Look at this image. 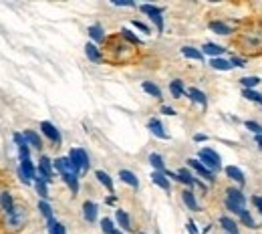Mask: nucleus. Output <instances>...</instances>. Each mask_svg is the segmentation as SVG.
Segmentation results:
<instances>
[{
    "mask_svg": "<svg viewBox=\"0 0 262 234\" xmlns=\"http://www.w3.org/2000/svg\"><path fill=\"white\" fill-rule=\"evenodd\" d=\"M224 47H220V45H216V42H204V47H202V53L204 55H210L212 59H218V57H222L224 55Z\"/></svg>",
    "mask_w": 262,
    "mask_h": 234,
    "instance_id": "obj_13",
    "label": "nucleus"
},
{
    "mask_svg": "<svg viewBox=\"0 0 262 234\" xmlns=\"http://www.w3.org/2000/svg\"><path fill=\"white\" fill-rule=\"evenodd\" d=\"M238 218H240V222H242L244 226H248V228H258V226H256V222H254V218H252V214H250L248 210H244Z\"/></svg>",
    "mask_w": 262,
    "mask_h": 234,
    "instance_id": "obj_37",
    "label": "nucleus"
},
{
    "mask_svg": "<svg viewBox=\"0 0 262 234\" xmlns=\"http://www.w3.org/2000/svg\"><path fill=\"white\" fill-rule=\"evenodd\" d=\"M40 132H42V135H47L55 145H61V141H63V137H61V134H59V130L51 123V121H40Z\"/></svg>",
    "mask_w": 262,
    "mask_h": 234,
    "instance_id": "obj_7",
    "label": "nucleus"
},
{
    "mask_svg": "<svg viewBox=\"0 0 262 234\" xmlns=\"http://www.w3.org/2000/svg\"><path fill=\"white\" fill-rule=\"evenodd\" d=\"M244 125H246V127H248V130H250V132H252V134L262 135V125H258V123H256V121H246V123H244Z\"/></svg>",
    "mask_w": 262,
    "mask_h": 234,
    "instance_id": "obj_44",
    "label": "nucleus"
},
{
    "mask_svg": "<svg viewBox=\"0 0 262 234\" xmlns=\"http://www.w3.org/2000/svg\"><path fill=\"white\" fill-rule=\"evenodd\" d=\"M169 93H171V97L182 99V97L188 93L186 87H184V81H182V79H173V81L169 83Z\"/></svg>",
    "mask_w": 262,
    "mask_h": 234,
    "instance_id": "obj_18",
    "label": "nucleus"
},
{
    "mask_svg": "<svg viewBox=\"0 0 262 234\" xmlns=\"http://www.w3.org/2000/svg\"><path fill=\"white\" fill-rule=\"evenodd\" d=\"M119 180H121L123 184L131 186L133 190L139 188V180H137V176H135L133 172H129V169H119Z\"/></svg>",
    "mask_w": 262,
    "mask_h": 234,
    "instance_id": "obj_17",
    "label": "nucleus"
},
{
    "mask_svg": "<svg viewBox=\"0 0 262 234\" xmlns=\"http://www.w3.org/2000/svg\"><path fill=\"white\" fill-rule=\"evenodd\" d=\"M36 208H38V212L42 214V218H45L47 222H51V220L55 218V216H53V208H51V204H49L47 200H40Z\"/></svg>",
    "mask_w": 262,
    "mask_h": 234,
    "instance_id": "obj_34",
    "label": "nucleus"
},
{
    "mask_svg": "<svg viewBox=\"0 0 262 234\" xmlns=\"http://www.w3.org/2000/svg\"><path fill=\"white\" fill-rule=\"evenodd\" d=\"M87 33H89L91 40H93L95 45H103V42H107V34H105V31H103V27H101V25H91Z\"/></svg>",
    "mask_w": 262,
    "mask_h": 234,
    "instance_id": "obj_11",
    "label": "nucleus"
},
{
    "mask_svg": "<svg viewBox=\"0 0 262 234\" xmlns=\"http://www.w3.org/2000/svg\"><path fill=\"white\" fill-rule=\"evenodd\" d=\"M252 204H254V206L260 210V214H262V198H260V196H252Z\"/></svg>",
    "mask_w": 262,
    "mask_h": 234,
    "instance_id": "obj_51",
    "label": "nucleus"
},
{
    "mask_svg": "<svg viewBox=\"0 0 262 234\" xmlns=\"http://www.w3.org/2000/svg\"><path fill=\"white\" fill-rule=\"evenodd\" d=\"M178 176H180V182H182V184H186L190 190L196 186V176H194L188 167H180V169H178Z\"/></svg>",
    "mask_w": 262,
    "mask_h": 234,
    "instance_id": "obj_19",
    "label": "nucleus"
},
{
    "mask_svg": "<svg viewBox=\"0 0 262 234\" xmlns=\"http://www.w3.org/2000/svg\"><path fill=\"white\" fill-rule=\"evenodd\" d=\"M115 220H117V224H119L123 230H127V232L131 230V218L125 210H121V208L115 210Z\"/></svg>",
    "mask_w": 262,
    "mask_h": 234,
    "instance_id": "obj_26",
    "label": "nucleus"
},
{
    "mask_svg": "<svg viewBox=\"0 0 262 234\" xmlns=\"http://www.w3.org/2000/svg\"><path fill=\"white\" fill-rule=\"evenodd\" d=\"M139 234H145V232H139Z\"/></svg>",
    "mask_w": 262,
    "mask_h": 234,
    "instance_id": "obj_56",
    "label": "nucleus"
},
{
    "mask_svg": "<svg viewBox=\"0 0 262 234\" xmlns=\"http://www.w3.org/2000/svg\"><path fill=\"white\" fill-rule=\"evenodd\" d=\"M242 95H244L246 99L256 101V103H260L262 105V95L258 93V91H254V89H242Z\"/></svg>",
    "mask_w": 262,
    "mask_h": 234,
    "instance_id": "obj_40",
    "label": "nucleus"
},
{
    "mask_svg": "<svg viewBox=\"0 0 262 234\" xmlns=\"http://www.w3.org/2000/svg\"><path fill=\"white\" fill-rule=\"evenodd\" d=\"M12 141L16 143V147H23V145H29V143H27V139H25V135L20 134V132H16V134H12Z\"/></svg>",
    "mask_w": 262,
    "mask_h": 234,
    "instance_id": "obj_42",
    "label": "nucleus"
},
{
    "mask_svg": "<svg viewBox=\"0 0 262 234\" xmlns=\"http://www.w3.org/2000/svg\"><path fill=\"white\" fill-rule=\"evenodd\" d=\"M198 160L208 167L210 172L222 169V160H220V156H218L214 150H210V147H202V150L198 152Z\"/></svg>",
    "mask_w": 262,
    "mask_h": 234,
    "instance_id": "obj_4",
    "label": "nucleus"
},
{
    "mask_svg": "<svg viewBox=\"0 0 262 234\" xmlns=\"http://www.w3.org/2000/svg\"><path fill=\"white\" fill-rule=\"evenodd\" d=\"M220 226L228 234H238V222L232 220L230 216H222V218H220Z\"/></svg>",
    "mask_w": 262,
    "mask_h": 234,
    "instance_id": "obj_31",
    "label": "nucleus"
},
{
    "mask_svg": "<svg viewBox=\"0 0 262 234\" xmlns=\"http://www.w3.org/2000/svg\"><path fill=\"white\" fill-rule=\"evenodd\" d=\"M85 55H87V59L89 61H93V63H103V51L99 49L95 42H87L85 45Z\"/></svg>",
    "mask_w": 262,
    "mask_h": 234,
    "instance_id": "obj_9",
    "label": "nucleus"
},
{
    "mask_svg": "<svg viewBox=\"0 0 262 234\" xmlns=\"http://www.w3.org/2000/svg\"><path fill=\"white\" fill-rule=\"evenodd\" d=\"M240 83L244 85V89H254L256 85H260V77H242Z\"/></svg>",
    "mask_w": 262,
    "mask_h": 234,
    "instance_id": "obj_39",
    "label": "nucleus"
},
{
    "mask_svg": "<svg viewBox=\"0 0 262 234\" xmlns=\"http://www.w3.org/2000/svg\"><path fill=\"white\" fill-rule=\"evenodd\" d=\"M182 202L188 206V210H192V212H198L200 210V206H198V200H196V194L190 190V188H186L184 192H182Z\"/></svg>",
    "mask_w": 262,
    "mask_h": 234,
    "instance_id": "obj_15",
    "label": "nucleus"
},
{
    "mask_svg": "<svg viewBox=\"0 0 262 234\" xmlns=\"http://www.w3.org/2000/svg\"><path fill=\"white\" fill-rule=\"evenodd\" d=\"M224 172H226V176H228L230 180H234V182H238L240 186H244L246 178H244V172H242L240 167H236V166H226V167H224Z\"/></svg>",
    "mask_w": 262,
    "mask_h": 234,
    "instance_id": "obj_21",
    "label": "nucleus"
},
{
    "mask_svg": "<svg viewBox=\"0 0 262 234\" xmlns=\"http://www.w3.org/2000/svg\"><path fill=\"white\" fill-rule=\"evenodd\" d=\"M47 186H49V184L36 176V180H34V190H36V194L40 196V200H49V190H47Z\"/></svg>",
    "mask_w": 262,
    "mask_h": 234,
    "instance_id": "obj_32",
    "label": "nucleus"
},
{
    "mask_svg": "<svg viewBox=\"0 0 262 234\" xmlns=\"http://www.w3.org/2000/svg\"><path fill=\"white\" fill-rule=\"evenodd\" d=\"M151 182H154L158 188H162L164 192H169V188H171L169 178L165 176L164 172H151Z\"/></svg>",
    "mask_w": 262,
    "mask_h": 234,
    "instance_id": "obj_14",
    "label": "nucleus"
},
{
    "mask_svg": "<svg viewBox=\"0 0 262 234\" xmlns=\"http://www.w3.org/2000/svg\"><path fill=\"white\" fill-rule=\"evenodd\" d=\"M83 216L87 222H95L97 220V204L91 200L83 202Z\"/></svg>",
    "mask_w": 262,
    "mask_h": 234,
    "instance_id": "obj_16",
    "label": "nucleus"
},
{
    "mask_svg": "<svg viewBox=\"0 0 262 234\" xmlns=\"http://www.w3.org/2000/svg\"><path fill=\"white\" fill-rule=\"evenodd\" d=\"M210 65H212V69H216V71H230L232 69V63H230L228 59H222V57L212 59Z\"/></svg>",
    "mask_w": 262,
    "mask_h": 234,
    "instance_id": "obj_36",
    "label": "nucleus"
},
{
    "mask_svg": "<svg viewBox=\"0 0 262 234\" xmlns=\"http://www.w3.org/2000/svg\"><path fill=\"white\" fill-rule=\"evenodd\" d=\"M182 55L192 61H204V53L196 47H182Z\"/></svg>",
    "mask_w": 262,
    "mask_h": 234,
    "instance_id": "obj_28",
    "label": "nucleus"
},
{
    "mask_svg": "<svg viewBox=\"0 0 262 234\" xmlns=\"http://www.w3.org/2000/svg\"><path fill=\"white\" fill-rule=\"evenodd\" d=\"M14 206H16V202L12 198V194L8 190H2V194H0V214L10 212Z\"/></svg>",
    "mask_w": 262,
    "mask_h": 234,
    "instance_id": "obj_10",
    "label": "nucleus"
},
{
    "mask_svg": "<svg viewBox=\"0 0 262 234\" xmlns=\"http://www.w3.org/2000/svg\"><path fill=\"white\" fill-rule=\"evenodd\" d=\"M31 222V210L27 206V202H16V206L6 212L0 214V232L2 234H20Z\"/></svg>",
    "mask_w": 262,
    "mask_h": 234,
    "instance_id": "obj_2",
    "label": "nucleus"
},
{
    "mask_svg": "<svg viewBox=\"0 0 262 234\" xmlns=\"http://www.w3.org/2000/svg\"><path fill=\"white\" fill-rule=\"evenodd\" d=\"M95 178H97V180L101 182V184H103V186H105V188H107V192H109V194H115V186H113V180H111V176H109L107 172H103V169H97V172H95Z\"/></svg>",
    "mask_w": 262,
    "mask_h": 234,
    "instance_id": "obj_22",
    "label": "nucleus"
},
{
    "mask_svg": "<svg viewBox=\"0 0 262 234\" xmlns=\"http://www.w3.org/2000/svg\"><path fill=\"white\" fill-rule=\"evenodd\" d=\"M188 166L192 167L198 176H202L204 180H208L210 184H214V182H216V174H214V172H210V169L204 166L200 160H196V158H190V160H188Z\"/></svg>",
    "mask_w": 262,
    "mask_h": 234,
    "instance_id": "obj_6",
    "label": "nucleus"
},
{
    "mask_svg": "<svg viewBox=\"0 0 262 234\" xmlns=\"http://www.w3.org/2000/svg\"><path fill=\"white\" fill-rule=\"evenodd\" d=\"M113 234H123V232H121V230H115V232H113Z\"/></svg>",
    "mask_w": 262,
    "mask_h": 234,
    "instance_id": "obj_55",
    "label": "nucleus"
},
{
    "mask_svg": "<svg viewBox=\"0 0 262 234\" xmlns=\"http://www.w3.org/2000/svg\"><path fill=\"white\" fill-rule=\"evenodd\" d=\"M23 135H25L27 143H29V145H33L34 150H42V139H40V135L36 134V132H33V130H25Z\"/></svg>",
    "mask_w": 262,
    "mask_h": 234,
    "instance_id": "obj_23",
    "label": "nucleus"
},
{
    "mask_svg": "<svg viewBox=\"0 0 262 234\" xmlns=\"http://www.w3.org/2000/svg\"><path fill=\"white\" fill-rule=\"evenodd\" d=\"M36 176H38L40 180H45L47 184H53L55 167H53V160H51V158L40 156V160H38V169H36Z\"/></svg>",
    "mask_w": 262,
    "mask_h": 234,
    "instance_id": "obj_5",
    "label": "nucleus"
},
{
    "mask_svg": "<svg viewBox=\"0 0 262 234\" xmlns=\"http://www.w3.org/2000/svg\"><path fill=\"white\" fill-rule=\"evenodd\" d=\"M151 23L156 25V29H158V33H160V34L164 33V16H156V18H151Z\"/></svg>",
    "mask_w": 262,
    "mask_h": 234,
    "instance_id": "obj_46",
    "label": "nucleus"
},
{
    "mask_svg": "<svg viewBox=\"0 0 262 234\" xmlns=\"http://www.w3.org/2000/svg\"><path fill=\"white\" fill-rule=\"evenodd\" d=\"M131 25H133V27H135L137 31H141V33H145V34H149V33H151V29H149L147 25H143L141 20H131Z\"/></svg>",
    "mask_w": 262,
    "mask_h": 234,
    "instance_id": "obj_45",
    "label": "nucleus"
},
{
    "mask_svg": "<svg viewBox=\"0 0 262 234\" xmlns=\"http://www.w3.org/2000/svg\"><path fill=\"white\" fill-rule=\"evenodd\" d=\"M208 139V135H204V134H196L194 135V141H206Z\"/></svg>",
    "mask_w": 262,
    "mask_h": 234,
    "instance_id": "obj_52",
    "label": "nucleus"
},
{
    "mask_svg": "<svg viewBox=\"0 0 262 234\" xmlns=\"http://www.w3.org/2000/svg\"><path fill=\"white\" fill-rule=\"evenodd\" d=\"M115 6H135V2H129V0H113Z\"/></svg>",
    "mask_w": 262,
    "mask_h": 234,
    "instance_id": "obj_49",
    "label": "nucleus"
},
{
    "mask_svg": "<svg viewBox=\"0 0 262 234\" xmlns=\"http://www.w3.org/2000/svg\"><path fill=\"white\" fill-rule=\"evenodd\" d=\"M232 45L236 47V51L242 55V59H256L262 57V34L256 29L254 20H246L240 25V29H236Z\"/></svg>",
    "mask_w": 262,
    "mask_h": 234,
    "instance_id": "obj_1",
    "label": "nucleus"
},
{
    "mask_svg": "<svg viewBox=\"0 0 262 234\" xmlns=\"http://www.w3.org/2000/svg\"><path fill=\"white\" fill-rule=\"evenodd\" d=\"M147 130L156 135V137H160V139H169V134L164 132V125H162V121H160L158 117H151V119L147 121Z\"/></svg>",
    "mask_w": 262,
    "mask_h": 234,
    "instance_id": "obj_8",
    "label": "nucleus"
},
{
    "mask_svg": "<svg viewBox=\"0 0 262 234\" xmlns=\"http://www.w3.org/2000/svg\"><path fill=\"white\" fill-rule=\"evenodd\" d=\"M139 10H141L143 14H147L149 18H156V16H162V14H164V8H162V6H154V4H141Z\"/></svg>",
    "mask_w": 262,
    "mask_h": 234,
    "instance_id": "obj_29",
    "label": "nucleus"
},
{
    "mask_svg": "<svg viewBox=\"0 0 262 234\" xmlns=\"http://www.w3.org/2000/svg\"><path fill=\"white\" fill-rule=\"evenodd\" d=\"M226 200L234 202V204H238V206H242V208H244V204H246V198H244V194H242L240 188H228V190H226Z\"/></svg>",
    "mask_w": 262,
    "mask_h": 234,
    "instance_id": "obj_20",
    "label": "nucleus"
},
{
    "mask_svg": "<svg viewBox=\"0 0 262 234\" xmlns=\"http://www.w3.org/2000/svg\"><path fill=\"white\" fill-rule=\"evenodd\" d=\"M186 228H188V232H190V234H200V232H198L196 222H194V220H188V224H186Z\"/></svg>",
    "mask_w": 262,
    "mask_h": 234,
    "instance_id": "obj_48",
    "label": "nucleus"
},
{
    "mask_svg": "<svg viewBox=\"0 0 262 234\" xmlns=\"http://www.w3.org/2000/svg\"><path fill=\"white\" fill-rule=\"evenodd\" d=\"M226 208H228L230 212L238 214V216H240V214H242V212L246 210V208H242V206H238V204H234V202H230V200H226Z\"/></svg>",
    "mask_w": 262,
    "mask_h": 234,
    "instance_id": "obj_43",
    "label": "nucleus"
},
{
    "mask_svg": "<svg viewBox=\"0 0 262 234\" xmlns=\"http://www.w3.org/2000/svg\"><path fill=\"white\" fill-rule=\"evenodd\" d=\"M61 178H63V182H65L67 186L71 188V192H73V194H77V192H79V176H75V174H63Z\"/></svg>",
    "mask_w": 262,
    "mask_h": 234,
    "instance_id": "obj_33",
    "label": "nucleus"
},
{
    "mask_svg": "<svg viewBox=\"0 0 262 234\" xmlns=\"http://www.w3.org/2000/svg\"><path fill=\"white\" fill-rule=\"evenodd\" d=\"M119 36H121L127 45H131V47H141V45H143V40H141L137 34L131 33L129 29H121V31H119Z\"/></svg>",
    "mask_w": 262,
    "mask_h": 234,
    "instance_id": "obj_25",
    "label": "nucleus"
},
{
    "mask_svg": "<svg viewBox=\"0 0 262 234\" xmlns=\"http://www.w3.org/2000/svg\"><path fill=\"white\" fill-rule=\"evenodd\" d=\"M208 27H210V31H214L216 34H224V36H230V34L236 33V29H232L230 25L222 23V20H212Z\"/></svg>",
    "mask_w": 262,
    "mask_h": 234,
    "instance_id": "obj_12",
    "label": "nucleus"
},
{
    "mask_svg": "<svg viewBox=\"0 0 262 234\" xmlns=\"http://www.w3.org/2000/svg\"><path fill=\"white\" fill-rule=\"evenodd\" d=\"M256 143L260 145V150H262V135H256Z\"/></svg>",
    "mask_w": 262,
    "mask_h": 234,
    "instance_id": "obj_54",
    "label": "nucleus"
},
{
    "mask_svg": "<svg viewBox=\"0 0 262 234\" xmlns=\"http://www.w3.org/2000/svg\"><path fill=\"white\" fill-rule=\"evenodd\" d=\"M254 23H256V29H258V31H260V34H262V16H260V18H256Z\"/></svg>",
    "mask_w": 262,
    "mask_h": 234,
    "instance_id": "obj_53",
    "label": "nucleus"
},
{
    "mask_svg": "<svg viewBox=\"0 0 262 234\" xmlns=\"http://www.w3.org/2000/svg\"><path fill=\"white\" fill-rule=\"evenodd\" d=\"M69 160H71V164L75 166V169L79 172V176L85 174V172L89 169V166H91L89 154H87L83 147H73V150L69 152Z\"/></svg>",
    "mask_w": 262,
    "mask_h": 234,
    "instance_id": "obj_3",
    "label": "nucleus"
},
{
    "mask_svg": "<svg viewBox=\"0 0 262 234\" xmlns=\"http://www.w3.org/2000/svg\"><path fill=\"white\" fill-rule=\"evenodd\" d=\"M149 164L154 166V172H165L167 169L164 164V158L160 154H149Z\"/></svg>",
    "mask_w": 262,
    "mask_h": 234,
    "instance_id": "obj_35",
    "label": "nucleus"
},
{
    "mask_svg": "<svg viewBox=\"0 0 262 234\" xmlns=\"http://www.w3.org/2000/svg\"><path fill=\"white\" fill-rule=\"evenodd\" d=\"M47 224H49V234H67V228L61 222H57L55 218L51 222H47Z\"/></svg>",
    "mask_w": 262,
    "mask_h": 234,
    "instance_id": "obj_38",
    "label": "nucleus"
},
{
    "mask_svg": "<svg viewBox=\"0 0 262 234\" xmlns=\"http://www.w3.org/2000/svg\"><path fill=\"white\" fill-rule=\"evenodd\" d=\"M230 63H232V67H246V59H242V57H232Z\"/></svg>",
    "mask_w": 262,
    "mask_h": 234,
    "instance_id": "obj_47",
    "label": "nucleus"
},
{
    "mask_svg": "<svg viewBox=\"0 0 262 234\" xmlns=\"http://www.w3.org/2000/svg\"><path fill=\"white\" fill-rule=\"evenodd\" d=\"M141 89H143L147 95H151V97H156V99H162V89H160L156 83H151V81H143V83H141Z\"/></svg>",
    "mask_w": 262,
    "mask_h": 234,
    "instance_id": "obj_30",
    "label": "nucleus"
},
{
    "mask_svg": "<svg viewBox=\"0 0 262 234\" xmlns=\"http://www.w3.org/2000/svg\"><path fill=\"white\" fill-rule=\"evenodd\" d=\"M186 95H188V97H190L192 101H196V103H200V105H202V107L206 109V105H208V99H206V93H204V91H200L198 87H190Z\"/></svg>",
    "mask_w": 262,
    "mask_h": 234,
    "instance_id": "obj_27",
    "label": "nucleus"
},
{
    "mask_svg": "<svg viewBox=\"0 0 262 234\" xmlns=\"http://www.w3.org/2000/svg\"><path fill=\"white\" fill-rule=\"evenodd\" d=\"M20 172L31 180V182H34L36 180V167H34V164L31 162V158H27V160H20Z\"/></svg>",
    "mask_w": 262,
    "mask_h": 234,
    "instance_id": "obj_24",
    "label": "nucleus"
},
{
    "mask_svg": "<svg viewBox=\"0 0 262 234\" xmlns=\"http://www.w3.org/2000/svg\"><path fill=\"white\" fill-rule=\"evenodd\" d=\"M162 113H165V115H176V109L173 107H167V105H162Z\"/></svg>",
    "mask_w": 262,
    "mask_h": 234,
    "instance_id": "obj_50",
    "label": "nucleus"
},
{
    "mask_svg": "<svg viewBox=\"0 0 262 234\" xmlns=\"http://www.w3.org/2000/svg\"><path fill=\"white\" fill-rule=\"evenodd\" d=\"M101 230H103V234H113L117 228L113 226V220L111 218H103L101 220Z\"/></svg>",
    "mask_w": 262,
    "mask_h": 234,
    "instance_id": "obj_41",
    "label": "nucleus"
}]
</instances>
